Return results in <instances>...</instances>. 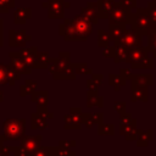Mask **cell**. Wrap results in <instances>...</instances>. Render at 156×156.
Wrapping results in <instances>:
<instances>
[{"mask_svg": "<svg viewBox=\"0 0 156 156\" xmlns=\"http://www.w3.org/2000/svg\"><path fill=\"white\" fill-rule=\"evenodd\" d=\"M93 32V23L80 13L73 18H65L58 26V34L66 41H85Z\"/></svg>", "mask_w": 156, "mask_h": 156, "instance_id": "cell-1", "label": "cell"}, {"mask_svg": "<svg viewBox=\"0 0 156 156\" xmlns=\"http://www.w3.org/2000/svg\"><path fill=\"white\" fill-rule=\"evenodd\" d=\"M127 23L130 26V29L138 32L141 35H146L152 28V23L146 7H135V10L130 12Z\"/></svg>", "mask_w": 156, "mask_h": 156, "instance_id": "cell-2", "label": "cell"}, {"mask_svg": "<svg viewBox=\"0 0 156 156\" xmlns=\"http://www.w3.org/2000/svg\"><path fill=\"white\" fill-rule=\"evenodd\" d=\"M5 140H22L26 136V119L9 118L4 122Z\"/></svg>", "mask_w": 156, "mask_h": 156, "instance_id": "cell-3", "label": "cell"}, {"mask_svg": "<svg viewBox=\"0 0 156 156\" xmlns=\"http://www.w3.org/2000/svg\"><path fill=\"white\" fill-rule=\"evenodd\" d=\"M113 45H123L127 49H135L144 46L143 45V35L133 29H126L122 34V37L112 43Z\"/></svg>", "mask_w": 156, "mask_h": 156, "instance_id": "cell-4", "label": "cell"}, {"mask_svg": "<svg viewBox=\"0 0 156 156\" xmlns=\"http://www.w3.org/2000/svg\"><path fill=\"white\" fill-rule=\"evenodd\" d=\"M132 12L130 7L124 6L123 4H121L119 1H116L113 5V9L108 16V23H124L128 24V17Z\"/></svg>", "mask_w": 156, "mask_h": 156, "instance_id": "cell-5", "label": "cell"}, {"mask_svg": "<svg viewBox=\"0 0 156 156\" xmlns=\"http://www.w3.org/2000/svg\"><path fill=\"white\" fill-rule=\"evenodd\" d=\"M48 1V17L51 20L65 18V1L66 0H46Z\"/></svg>", "mask_w": 156, "mask_h": 156, "instance_id": "cell-6", "label": "cell"}, {"mask_svg": "<svg viewBox=\"0 0 156 156\" xmlns=\"http://www.w3.org/2000/svg\"><path fill=\"white\" fill-rule=\"evenodd\" d=\"M32 37L26 33L24 29L22 30H9V45L10 46H24L27 41H30Z\"/></svg>", "mask_w": 156, "mask_h": 156, "instance_id": "cell-7", "label": "cell"}, {"mask_svg": "<svg viewBox=\"0 0 156 156\" xmlns=\"http://www.w3.org/2000/svg\"><path fill=\"white\" fill-rule=\"evenodd\" d=\"M41 140H43V135H40V134H37V135H26L21 140L20 147L23 149L26 152H28L30 155L33 151H35L40 146Z\"/></svg>", "mask_w": 156, "mask_h": 156, "instance_id": "cell-8", "label": "cell"}, {"mask_svg": "<svg viewBox=\"0 0 156 156\" xmlns=\"http://www.w3.org/2000/svg\"><path fill=\"white\" fill-rule=\"evenodd\" d=\"M10 60H11V63L10 66L20 74H30L32 72V68L22 60L20 52H10Z\"/></svg>", "mask_w": 156, "mask_h": 156, "instance_id": "cell-9", "label": "cell"}, {"mask_svg": "<svg viewBox=\"0 0 156 156\" xmlns=\"http://www.w3.org/2000/svg\"><path fill=\"white\" fill-rule=\"evenodd\" d=\"M80 15L93 24H98L100 20L98 13V1H88L87 5L80 9Z\"/></svg>", "mask_w": 156, "mask_h": 156, "instance_id": "cell-10", "label": "cell"}, {"mask_svg": "<svg viewBox=\"0 0 156 156\" xmlns=\"http://www.w3.org/2000/svg\"><path fill=\"white\" fill-rule=\"evenodd\" d=\"M82 123L88 128L91 129L94 126H100L104 123V113H91V112H83L82 113Z\"/></svg>", "mask_w": 156, "mask_h": 156, "instance_id": "cell-11", "label": "cell"}, {"mask_svg": "<svg viewBox=\"0 0 156 156\" xmlns=\"http://www.w3.org/2000/svg\"><path fill=\"white\" fill-rule=\"evenodd\" d=\"M18 52H20L22 60H23L30 68H35V65H37V52H38L37 46L23 48V49H21Z\"/></svg>", "mask_w": 156, "mask_h": 156, "instance_id": "cell-12", "label": "cell"}, {"mask_svg": "<svg viewBox=\"0 0 156 156\" xmlns=\"http://www.w3.org/2000/svg\"><path fill=\"white\" fill-rule=\"evenodd\" d=\"M130 88L132 87H136V85H141V87H151L154 84V76L147 73V74H136L133 73L130 79Z\"/></svg>", "mask_w": 156, "mask_h": 156, "instance_id": "cell-13", "label": "cell"}, {"mask_svg": "<svg viewBox=\"0 0 156 156\" xmlns=\"http://www.w3.org/2000/svg\"><path fill=\"white\" fill-rule=\"evenodd\" d=\"M63 128L69 130H79L82 128V115L77 116L73 113H67L63 116Z\"/></svg>", "mask_w": 156, "mask_h": 156, "instance_id": "cell-14", "label": "cell"}, {"mask_svg": "<svg viewBox=\"0 0 156 156\" xmlns=\"http://www.w3.org/2000/svg\"><path fill=\"white\" fill-rule=\"evenodd\" d=\"M150 56V51L147 49V46H140V48H135V49H129L128 52V58H127V63H133V62H138L145 57Z\"/></svg>", "mask_w": 156, "mask_h": 156, "instance_id": "cell-15", "label": "cell"}, {"mask_svg": "<svg viewBox=\"0 0 156 156\" xmlns=\"http://www.w3.org/2000/svg\"><path fill=\"white\" fill-rule=\"evenodd\" d=\"M147 100H149L147 87L136 85V87H132L130 88V101L132 102H136V101L147 102Z\"/></svg>", "mask_w": 156, "mask_h": 156, "instance_id": "cell-16", "label": "cell"}, {"mask_svg": "<svg viewBox=\"0 0 156 156\" xmlns=\"http://www.w3.org/2000/svg\"><path fill=\"white\" fill-rule=\"evenodd\" d=\"M76 73H74V69H73V66L72 63L69 62L66 67H63L61 71L56 72L52 74V78L55 80H74L76 79Z\"/></svg>", "mask_w": 156, "mask_h": 156, "instance_id": "cell-17", "label": "cell"}, {"mask_svg": "<svg viewBox=\"0 0 156 156\" xmlns=\"http://www.w3.org/2000/svg\"><path fill=\"white\" fill-rule=\"evenodd\" d=\"M116 0H98V13L99 18H108Z\"/></svg>", "mask_w": 156, "mask_h": 156, "instance_id": "cell-18", "label": "cell"}, {"mask_svg": "<svg viewBox=\"0 0 156 156\" xmlns=\"http://www.w3.org/2000/svg\"><path fill=\"white\" fill-rule=\"evenodd\" d=\"M30 128L33 130H43L48 128V118L40 115L38 111L30 115Z\"/></svg>", "mask_w": 156, "mask_h": 156, "instance_id": "cell-19", "label": "cell"}, {"mask_svg": "<svg viewBox=\"0 0 156 156\" xmlns=\"http://www.w3.org/2000/svg\"><path fill=\"white\" fill-rule=\"evenodd\" d=\"M30 17H32V9L30 7H20V9H16V11H15L13 22L16 24H23Z\"/></svg>", "mask_w": 156, "mask_h": 156, "instance_id": "cell-20", "label": "cell"}, {"mask_svg": "<svg viewBox=\"0 0 156 156\" xmlns=\"http://www.w3.org/2000/svg\"><path fill=\"white\" fill-rule=\"evenodd\" d=\"M30 100L37 104V107H46L49 101L48 91L40 90V91H33L30 94Z\"/></svg>", "mask_w": 156, "mask_h": 156, "instance_id": "cell-21", "label": "cell"}, {"mask_svg": "<svg viewBox=\"0 0 156 156\" xmlns=\"http://www.w3.org/2000/svg\"><path fill=\"white\" fill-rule=\"evenodd\" d=\"M126 29L127 26L124 23H108V33L112 38V43L118 40Z\"/></svg>", "mask_w": 156, "mask_h": 156, "instance_id": "cell-22", "label": "cell"}, {"mask_svg": "<svg viewBox=\"0 0 156 156\" xmlns=\"http://www.w3.org/2000/svg\"><path fill=\"white\" fill-rule=\"evenodd\" d=\"M102 106H104V96L93 91L87 93V107L91 108V107H102Z\"/></svg>", "mask_w": 156, "mask_h": 156, "instance_id": "cell-23", "label": "cell"}, {"mask_svg": "<svg viewBox=\"0 0 156 156\" xmlns=\"http://www.w3.org/2000/svg\"><path fill=\"white\" fill-rule=\"evenodd\" d=\"M154 139V130L147 129V130H141L139 134V138L136 139V146L138 147H145L149 145L150 141Z\"/></svg>", "mask_w": 156, "mask_h": 156, "instance_id": "cell-24", "label": "cell"}, {"mask_svg": "<svg viewBox=\"0 0 156 156\" xmlns=\"http://www.w3.org/2000/svg\"><path fill=\"white\" fill-rule=\"evenodd\" d=\"M126 79L118 73V74H113V73H110L108 74V85L113 87V90L115 91H119L121 87L126 85Z\"/></svg>", "mask_w": 156, "mask_h": 156, "instance_id": "cell-25", "label": "cell"}, {"mask_svg": "<svg viewBox=\"0 0 156 156\" xmlns=\"http://www.w3.org/2000/svg\"><path fill=\"white\" fill-rule=\"evenodd\" d=\"M29 156H57V146H39Z\"/></svg>", "mask_w": 156, "mask_h": 156, "instance_id": "cell-26", "label": "cell"}, {"mask_svg": "<svg viewBox=\"0 0 156 156\" xmlns=\"http://www.w3.org/2000/svg\"><path fill=\"white\" fill-rule=\"evenodd\" d=\"M152 67H154V57L152 56H147L138 62L130 63V68H133V69H151Z\"/></svg>", "mask_w": 156, "mask_h": 156, "instance_id": "cell-27", "label": "cell"}, {"mask_svg": "<svg viewBox=\"0 0 156 156\" xmlns=\"http://www.w3.org/2000/svg\"><path fill=\"white\" fill-rule=\"evenodd\" d=\"M146 35H147V45L146 46L150 51V55L154 58H156V29L151 28Z\"/></svg>", "mask_w": 156, "mask_h": 156, "instance_id": "cell-28", "label": "cell"}, {"mask_svg": "<svg viewBox=\"0 0 156 156\" xmlns=\"http://www.w3.org/2000/svg\"><path fill=\"white\" fill-rule=\"evenodd\" d=\"M111 43H112V38H111L108 30L99 29L98 30V46L105 48V46H108Z\"/></svg>", "mask_w": 156, "mask_h": 156, "instance_id": "cell-29", "label": "cell"}, {"mask_svg": "<svg viewBox=\"0 0 156 156\" xmlns=\"http://www.w3.org/2000/svg\"><path fill=\"white\" fill-rule=\"evenodd\" d=\"M115 46H116V54L113 56V61L116 63H118V62H127L129 49H127L123 45H115Z\"/></svg>", "mask_w": 156, "mask_h": 156, "instance_id": "cell-30", "label": "cell"}, {"mask_svg": "<svg viewBox=\"0 0 156 156\" xmlns=\"http://www.w3.org/2000/svg\"><path fill=\"white\" fill-rule=\"evenodd\" d=\"M35 89H37V82L27 79L24 82V84H22L20 87V94H21V96H26V95L32 94L33 91H35Z\"/></svg>", "mask_w": 156, "mask_h": 156, "instance_id": "cell-31", "label": "cell"}, {"mask_svg": "<svg viewBox=\"0 0 156 156\" xmlns=\"http://www.w3.org/2000/svg\"><path fill=\"white\" fill-rule=\"evenodd\" d=\"M76 74H93V69L88 67L85 62H74L72 63Z\"/></svg>", "mask_w": 156, "mask_h": 156, "instance_id": "cell-32", "label": "cell"}, {"mask_svg": "<svg viewBox=\"0 0 156 156\" xmlns=\"http://www.w3.org/2000/svg\"><path fill=\"white\" fill-rule=\"evenodd\" d=\"M50 56L48 52H37V65L35 68H48Z\"/></svg>", "mask_w": 156, "mask_h": 156, "instance_id": "cell-33", "label": "cell"}, {"mask_svg": "<svg viewBox=\"0 0 156 156\" xmlns=\"http://www.w3.org/2000/svg\"><path fill=\"white\" fill-rule=\"evenodd\" d=\"M99 135H113L115 134V124L113 123H101L98 128Z\"/></svg>", "mask_w": 156, "mask_h": 156, "instance_id": "cell-34", "label": "cell"}, {"mask_svg": "<svg viewBox=\"0 0 156 156\" xmlns=\"http://www.w3.org/2000/svg\"><path fill=\"white\" fill-rule=\"evenodd\" d=\"M146 11H147L149 17H150V20H151L152 28L156 29V4H155L152 0H151V1H147Z\"/></svg>", "mask_w": 156, "mask_h": 156, "instance_id": "cell-35", "label": "cell"}, {"mask_svg": "<svg viewBox=\"0 0 156 156\" xmlns=\"http://www.w3.org/2000/svg\"><path fill=\"white\" fill-rule=\"evenodd\" d=\"M133 128H136V119L135 118H132L128 123L126 124H119V134L121 135H126L128 132H130Z\"/></svg>", "mask_w": 156, "mask_h": 156, "instance_id": "cell-36", "label": "cell"}, {"mask_svg": "<svg viewBox=\"0 0 156 156\" xmlns=\"http://www.w3.org/2000/svg\"><path fill=\"white\" fill-rule=\"evenodd\" d=\"M9 67L10 65L0 63V84H9Z\"/></svg>", "mask_w": 156, "mask_h": 156, "instance_id": "cell-37", "label": "cell"}, {"mask_svg": "<svg viewBox=\"0 0 156 156\" xmlns=\"http://www.w3.org/2000/svg\"><path fill=\"white\" fill-rule=\"evenodd\" d=\"M15 6V0H0V13H7Z\"/></svg>", "mask_w": 156, "mask_h": 156, "instance_id": "cell-38", "label": "cell"}, {"mask_svg": "<svg viewBox=\"0 0 156 156\" xmlns=\"http://www.w3.org/2000/svg\"><path fill=\"white\" fill-rule=\"evenodd\" d=\"M141 129H138V128H133L130 132H128L126 135H124V139L127 141H136V139L139 138V134H140Z\"/></svg>", "mask_w": 156, "mask_h": 156, "instance_id": "cell-39", "label": "cell"}, {"mask_svg": "<svg viewBox=\"0 0 156 156\" xmlns=\"http://www.w3.org/2000/svg\"><path fill=\"white\" fill-rule=\"evenodd\" d=\"M116 54V46L115 45H108V46H105L104 50H102V55L107 58H113Z\"/></svg>", "mask_w": 156, "mask_h": 156, "instance_id": "cell-40", "label": "cell"}, {"mask_svg": "<svg viewBox=\"0 0 156 156\" xmlns=\"http://www.w3.org/2000/svg\"><path fill=\"white\" fill-rule=\"evenodd\" d=\"M85 85H87V90L88 91H93V93H99V85L90 78V79H87L85 82Z\"/></svg>", "mask_w": 156, "mask_h": 156, "instance_id": "cell-41", "label": "cell"}, {"mask_svg": "<svg viewBox=\"0 0 156 156\" xmlns=\"http://www.w3.org/2000/svg\"><path fill=\"white\" fill-rule=\"evenodd\" d=\"M113 110H115V112L118 113V115L126 112V102H124V101H115V104H113Z\"/></svg>", "mask_w": 156, "mask_h": 156, "instance_id": "cell-42", "label": "cell"}, {"mask_svg": "<svg viewBox=\"0 0 156 156\" xmlns=\"http://www.w3.org/2000/svg\"><path fill=\"white\" fill-rule=\"evenodd\" d=\"M132 118H133L132 113H129V112H123V113L119 115V124H126V123H128Z\"/></svg>", "mask_w": 156, "mask_h": 156, "instance_id": "cell-43", "label": "cell"}, {"mask_svg": "<svg viewBox=\"0 0 156 156\" xmlns=\"http://www.w3.org/2000/svg\"><path fill=\"white\" fill-rule=\"evenodd\" d=\"M37 111H38L40 115H43L45 118H48V119H52V118H54V115H52L51 112H49L46 107H37Z\"/></svg>", "mask_w": 156, "mask_h": 156, "instance_id": "cell-44", "label": "cell"}, {"mask_svg": "<svg viewBox=\"0 0 156 156\" xmlns=\"http://www.w3.org/2000/svg\"><path fill=\"white\" fill-rule=\"evenodd\" d=\"M91 79L100 87L104 83V74L102 73H93L91 74Z\"/></svg>", "mask_w": 156, "mask_h": 156, "instance_id": "cell-45", "label": "cell"}, {"mask_svg": "<svg viewBox=\"0 0 156 156\" xmlns=\"http://www.w3.org/2000/svg\"><path fill=\"white\" fill-rule=\"evenodd\" d=\"M119 74H121V76H122V77H123V78H124L126 80H127V79L129 80L133 73H132L130 68H124V67H122V68L119 69Z\"/></svg>", "mask_w": 156, "mask_h": 156, "instance_id": "cell-46", "label": "cell"}, {"mask_svg": "<svg viewBox=\"0 0 156 156\" xmlns=\"http://www.w3.org/2000/svg\"><path fill=\"white\" fill-rule=\"evenodd\" d=\"M121 4H123L124 6L127 7H130V9H135L136 7V0H118Z\"/></svg>", "mask_w": 156, "mask_h": 156, "instance_id": "cell-47", "label": "cell"}, {"mask_svg": "<svg viewBox=\"0 0 156 156\" xmlns=\"http://www.w3.org/2000/svg\"><path fill=\"white\" fill-rule=\"evenodd\" d=\"M58 58H61V60L65 61V62H69V60H71V54H69L68 51H61V52H58Z\"/></svg>", "mask_w": 156, "mask_h": 156, "instance_id": "cell-48", "label": "cell"}, {"mask_svg": "<svg viewBox=\"0 0 156 156\" xmlns=\"http://www.w3.org/2000/svg\"><path fill=\"white\" fill-rule=\"evenodd\" d=\"M69 113H73V115L80 116L83 112H82V108H80V107H71V108H69Z\"/></svg>", "mask_w": 156, "mask_h": 156, "instance_id": "cell-49", "label": "cell"}, {"mask_svg": "<svg viewBox=\"0 0 156 156\" xmlns=\"http://www.w3.org/2000/svg\"><path fill=\"white\" fill-rule=\"evenodd\" d=\"M0 156H9L7 150H6L5 147H1V149H0Z\"/></svg>", "mask_w": 156, "mask_h": 156, "instance_id": "cell-50", "label": "cell"}, {"mask_svg": "<svg viewBox=\"0 0 156 156\" xmlns=\"http://www.w3.org/2000/svg\"><path fill=\"white\" fill-rule=\"evenodd\" d=\"M5 140V136L4 135H0V149L2 147V141Z\"/></svg>", "mask_w": 156, "mask_h": 156, "instance_id": "cell-51", "label": "cell"}, {"mask_svg": "<svg viewBox=\"0 0 156 156\" xmlns=\"http://www.w3.org/2000/svg\"><path fill=\"white\" fill-rule=\"evenodd\" d=\"M2 45V29H0V46Z\"/></svg>", "mask_w": 156, "mask_h": 156, "instance_id": "cell-52", "label": "cell"}, {"mask_svg": "<svg viewBox=\"0 0 156 156\" xmlns=\"http://www.w3.org/2000/svg\"><path fill=\"white\" fill-rule=\"evenodd\" d=\"M65 7H66V9H67V7L69 9V7H71V4H69L68 1H65Z\"/></svg>", "mask_w": 156, "mask_h": 156, "instance_id": "cell-53", "label": "cell"}, {"mask_svg": "<svg viewBox=\"0 0 156 156\" xmlns=\"http://www.w3.org/2000/svg\"><path fill=\"white\" fill-rule=\"evenodd\" d=\"M2 99H4V93L0 90V101H2Z\"/></svg>", "mask_w": 156, "mask_h": 156, "instance_id": "cell-54", "label": "cell"}, {"mask_svg": "<svg viewBox=\"0 0 156 156\" xmlns=\"http://www.w3.org/2000/svg\"><path fill=\"white\" fill-rule=\"evenodd\" d=\"M0 29H2V20L0 18Z\"/></svg>", "mask_w": 156, "mask_h": 156, "instance_id": "cell-55", "label": "cell"}, {"mask_svg": "<svg viewBox=\"0 0 156 156\" xmlns=\"http://www.w3.org/2000/svg\"><path fill=\"white\" fill-rule=\"evenodd\" d=\"M152 1H154V2H155V4H156V0H152Z\"/></svg>", "mask_w": 156, "mask_h": 156, "instance_id": "cell-56", "label": "cell"}]
</instances>
